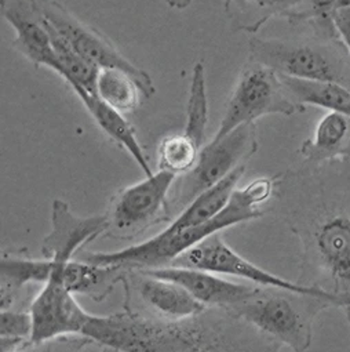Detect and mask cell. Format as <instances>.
<instances>
[{"label": "cell", "instance_id": "cell-1", "mask_svg": "<svg viewBox=\"0 0 350 352\" xmlns=\"http://www.w3.org/2000/svg\"><path fill=\"white\" fill-rule=\"evenodd\" d=\"M312 167L279 179L276 192L301 241L305 285L350 297V170ZM343 311L350 327V307Z\"/></svg>", "mask_w": 350, "mask_h": 352}, {"label": "cell", "instance_id": "cell-2", "mask_svg": "<svg viewBox=\"0 0 350 352\" xmlns=\"http://www.w3.org/2000/svg\"><path fill=\"white\" fill-rule=\"evenodd\" d=\"M206 311L185 320H164L124 305V311L91 315L82 336L116 351H228L237 349L228 338L225 319L205 318Z\"/></svg>", "mask_w": 350, "mask_h": 352}, {"label": "cell", "instance_id": "cell-3", "mask_svg": "<svg viewBox=\"0 0 350 352\" xmlns=\"http://www.w3.org/2000/svg\"><path fill=\"white\" fill-rule=\"evenodd\" d=\"M277 177H259L243 188H235L226 206L211 220L174 234L160 232L135 246L109 253H86L79 260L126 270H148L170 265L175 258L210 235L236 224L262 217L261 206L276 192Z\"/></svg>", "mask_w": 350, "mask_h": 352}, {"label": "cell", "instance_id": "cell-4", "mask_svg": "<svg viewBox=\"0 0 350 352\" xmlns=\"http://www.w3.org/2000/svg\"><path fill=\"white\" fill-rule=\"evenodd\" d=\"M332 307L340 308L331 298L258 286L254 294L225 311L257 329L273 344L301 352L307 349L312 342L313 326L318 314Z\"/></svg>", "mask_w": 350, "mask_h": 352}, {"label": "cell", "instance_id": "cell-5", "mask_svg": "<svg viewBox=\"0 0 350 352\" xmlns=\"http://www.w3.org/2000/svg\"><path fill=\"white\" fill-rule=\"evenodd\" d=\"M248 60L284 76L350 89V54L339 36L290 41L254 35L248 41Z\"/></svg>", "mask_w": 350, "mask_h": 352}, {"label": "cell", "instance_id": "cell-6", "mask_svg": "<svg viewBox=\"0 0 350 352\" xmlns=\"http://www.w3.org/2000/svg\"><path fill=\"white\" fill-rule=\"evenodd\" d=\"M258 146L255 123L242 124L225 137L203 145L195 166L180 180H175L171 188L170 216L181 213L199 195L217 186L239 166L246 164Z\"/></svg>", "mask_w": 350, "mask_h": 352}, {"label": "cell", "instance_id": "cell-7", "mask_svg": "<svg viewBox=\"0 0 350 352\" xmlns=\"http://www.w3.org/2000/svg\"><path fill=\"white\" fill-rule=\"evenodd\" d=\"M305 111L306 107L290 96L280 74L248 60L239 74L213 140H220L236 127L255 123L268 115L291 116Z\"/></svg>", "mask_w": 350, "mask_h": 352}, {"label": "cell", "instance_id": "cell-8", "mask_svg": "<svg viewBox=\"0 0 350 352\" xmlns=\"http://www.w3.org/2000/svg\"><path fill=\"white\" fill-rule=\"evenodd\" d=\"M178 179L165 170H159L146 179L130 186L112 199L106 219L105 235L115 239H132L153 224L170 217L168 199L171 188Z\"/></svg>", "mask_w": 350, "mask_h": 352}, {"label": "cell", "instance_id": "cell-9", "mask_svg": "<svg viewBox=\"0 0 350 352\" xmlns=\"http://www.w3.org/2000/svg\"><path fill=\"white\" fill-rule=\"evenodd\" d=\"M170 265H180V267H192L200 268L206 271L215 272L218 275H228L243 278L254 285L264 287H280L298 293L314 294L325 298H331L336 301L342 309L350 307V297L332 294L324 289L317 286L291 282L284 278H280L275 274L265 271L264 268L253 264L250 260L244 258L239 253H236L224 239L221 232H215L202 241L200 243L192 246L181 256L175 258Z\"/></svg>", "mask_w": 350, "mask_h": 352}, {"label": "cell", "instance_id": "cell-10", "mask_svg": "<svg viewBox=\"0 0 350 352\" xmlns=\"http://www.w3.org/2000/svg\"><path fill=\"white\" fill-rule=\"evenodd\" d=\"M38 2L47 21L90 64L98 69L117 68L128 72L139 83L145 100L153 97L156 89L150 75L124 57L105 35L79 20L57 0H38Z\"/></svg>", "mask_w": 350, "mask_h": 352}, {"label": "cell", "instance_id": "cell-11", "mask_svg": "<svg viewBox=\"0 0 350 352\" xmlns=\"http://www.w3.org/2000/svg\"><path fill=\"white\" fill-rule=\"evenodd\" d=\"M34 319L31 345H42L61 337L82 336L91 318L67 289L61 276L53 270L50 279L31 302Z\"/></svg>", "mask_w": 350, "mask_h": 352}, {"label": "cell", "instance_id": "cell-12", "mask_svg": "<svg viewBox=\"0 0 350 352\" xmlns=\"http://www.w3.org/2000/svg\"><path fill=\"white\" fill-rule=\"evenodd\" d=\"M120 285L127 297L138 300L141 308L146 309V315L159 319L185 320L209 308L181 285L145 274L141 270H127Z\"/></svg>", "mask_w": 350, "mask_h": 352}, {"label": "cell", "instance_id": "cell-13", "mask_svg": "<svg viewBox=\"0 0 350 352\" xmlns=\"http://www.w3.org/2000/svg\"><path fill=\"white\" fill-rule=\"evenodd\" d=\"M0 13L14 30L13 47L35 67H46L60 75L50 25L38 0H0Z\"/></svg>", "mask_w": 350, "mask_h": 352}, {"label": "cell", "instance_id": "cell-14", "mask_svg": "<svg viewBox=\"0 0 350 352\" xmlns=\"http://www.w3.org/2000/svg\"><path fill=\"white\" fill-rule=\"evenodd\" d=\"M108 231L106 214L80 217L61 199L51 204V231L42 242V256L54 264H67L95 238Z\"/></svg>", "mask_w": 350, "mask_h": 352}, {"label": "cell", "instance_id": "cell-15", "mask_svg": "<svg viewBox=\"0 0 350 352\" xmlns=\"http://www.w3.org/2000/svg\"><path fill=\"white\" fill-rule=\"evenodd\" d=\"M141 271L178 283L205 305L217 307L221 309H228L244 301L254 294L258 287V285L250 286L231 282L218 276L215 272L192 267L165 265Z\"/></svg>", "mask_w": 350, "mask_h": 352}, {"label": "cell", "instance_id": "cell-16", "mask_svg": "<svg viewBox=\"0 0 350 352\" xmlns=\"http://www.w3.org/2000/svg\"><path fill=\"white\" fill-rule=\"evenodd\" d=\"M305 0H225L224 9L231 30L247 35L258 31L273 19L301 24Z\"/></svg>", "mask_w": 350, "mask_h": 352}, {"label": "cell", "instance_id": "cell-17", "mask_svg": "<svg viewBox=\"0 0 350 352\" xmlns=\"http://www.w3.org/2000/svg\"><path fill=\"white\" fill-rule=\"evenodd\" d=\"M299 153L309 164L350 163V118L328 111L317 123L313 137L302 142Z\"/></svg>", "mask_w": 350, "mask_h": 352}, {"label": "cell", "instance_id": "cell-18", "mask_svg": "<svg viewBox=\"0 0 350 352\" xmlns=\"http://www.w3.org/2000/svg\"><path fill=\"white\" fill-rule=\"evenodd\" d=\"M73 93L79 97L84 108L89 111L98 127L112 138L119 146L124 148L135 163L141 167L145 175H152L153 171L143 153L141 142L138 141L132 126L124 118V113L116 111L105 101H102L95 93H90L83 87H73Z\"/></svg>", "mask_w": 350, "mask_h": 352}, {"label": "cell", "instance_id": "cell-19", "mask_svg": "<svg viewBox=\"0 0 350 352\" xmlns=\"http://www.w3.org/2000/svg\"><path fill=\"white\" fill-rule=\"evenodd\" d=\"M53 270L61 276L68 290L84 294L94 301L106 298L115 286L121 283L127 272L126 268L117 265H101L83 260H71L67 264L53 263Z\"/></svg>", "mask_w": 350, "mask_h": 352}, {"label": "cell", "instance_id": "cell-20", "mask_svg": "<svg viewBox=\"0 0 350 352\" xmlns=\"http://www.w3.org/2000/svg\"><path fill=\"white\" fill-rule=\"evenodd\" d=\"M53 263L49 258H31L28 256L3 254L0 261L2 276V309H9L14 293L27 285H45L51 275Z\"/></svg>", "mask_w": 350, "mask_h": 352}, {"label": "cell", "instance_id": "cell-21", "mask_svg": "<svg viewBox=\"0 0 350 352\" xmlns=\"http://www.w3.org/2000/svg\"><path fill=\"white\" fill-rule=\"evenodd\" d=\"M290 96L302 105H314L350 118V89L336 83L310 82L280 75Z\"/></svg>", "mask_w": 350, "mask_h": 352}, {"label": "cell", "instance_id": "cell-22", "mask_svg": "<svg viewBox=\"0 0 350 352\" xmlns=\"http://www.w3.org/2000/svg\"><path fill=\"white\" fill-rule=\"evenodd\" d=\"M95 94L121 113H131L139 108L143 91L128 72L117 68L100 69Z\"/></svg>", "mask_w": 350, "mask_h": 352}, {"label": "cell", "instance_id": "cell-23", "mask_svg": "<svg viewBox=\"0 0 350 352\" xmlns=\"http://www.w3.org/2000/svg\"><path fill=\"white\" fill-rule=\"evenodd\" d=\"M49 25L53 49L61 67L60 76L71 86V89L83 87L90 93H95L100 69L80 56L50 23Z\"/></svg>", "mask_w": 350, "mask_h": 352}, {"label": "cell", "instance_id": "cell-24", "mask_svg": "<svg viewBox=\"0 0 350 352\" xmlns=\"http://www.w3.org/2000/svg\"><path fill=\"white\" fill-rule=\"evenodd\" d=\"M207 123H209V97H207L206 67L202 61H199L194 65V71H192L184 133L188 137H191L200 148H203L205 145Z\"/></svg>", "mask_w": 350, "mask_h": 352}, {"label": "cell", "instance_id": "cell-25", "mask_svg": "<svg viewBox=\"0 0 350 352\" xmlns=\"http://www.w3.org/2000/svg\"><path fill=\"white\" fill-rule=\"evenodd\" d=\"M200 149L202 148L184 131L180 134L165 135L160 141L157 149L159 170L183 175L195 166Z\"/></svg>", "mask_w": 350, "mask_h": 352}, {"label": "cell", "instance_id": "cell-26", "mask_svg": "<svg viewBox=\"0 0 350 352\" xmlns=\"http://www.w3.org/2000/svg\"><path fill=\"white\" fill-rule=\"evenodd\" d=\"M34 333V319L31 311L2 309L0 312V349L17 351L24 345H31Z\"/></svg>", "mask_w": 350, "mask_h": 352}, {"label": "cell", "instance_id": "cell-27", "mask_svg": "<svg viewBox=\"0 0 350 352\" xmlns=\"http://www.w3.org/2000/svg\"><path fill=\"white\" fill-rule=\"evenodd\" d=\"M336 6L338 0H305L301 24L310 23L318 35L338 36L332 24V14Z\"/></svg>", "mask_w": 350, "mask_h": 352}, {"label": "cell", "instance_id": "cell-28", "mask_svg": "<svg viewBox=\"0 0 350 352\" xmlns=\"http://www.w3.org/2000/svg\"><path fill=\"white\" fill-rule=\"evenodd\" d=\"M332 24L350 54V6L336 8L332 14Z\"/></svg>", "mask_w": 350, "mask_h": 352}, {"label": "cell", "instance_id": "cell-29", "mask_svg": "<svg viewBox=\"0 0 350 352\" xmlns=\"http://www.w3.org/2000/svg\"><path fill=\"white\" fill-rule=\"evenodd\" d=\"M163 2L174 10H185L191 6L192 0H163Z\"/></svg>", "mask_w": 350, "mask_h": 352}, {"label": "cell", "instance_id": "cell-30", "mask_svg": "<svg viewBox=\"0 0 350 352\" xmlns=\"http://www.w3.org/2000/svg\"><path fill=\"white\" fill-rule=\"evenodd\" d=\"M345 6H350V0H338L336 8H345Z\"/></svg>", "mask_w": 350, "mask_h": 352}]
</instances>
